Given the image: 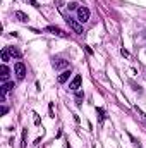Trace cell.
Segmentation results:
<instances>
[{
	"label": "cell",
	"instance_id": "obj_1",
	"mask_svg": "<svg viewBox=\"0 0 146 148\" xmlns=\"http://www.w3.org/2000/svg\"><path fill=\"white\" fill-rule=\"evenodd\" d=\"M65 21H67L69 28L72 29L74 33H77V35H83V24H81V23H77V21H76V19H72V17H67Z\"/></svg>",
	"mask_w": 146,
	"mask_h": 148
},
{
	"label": "cell",
	"instance_id": "obj_2",
	"mask_svg": "<svg viewBox=\"0 0 146 148\" xmlns=\"http://www.w3.org/2000/svg\"><path fill=\"white\" fill-rule=\"evenodd\" d=\"M77 21L83 24V23H86V21H89V9H86V7H79L77 9Z\"/></svg>",
	"mask_w": 146,
	"mask_h": 148
},
{
	"label": "cell",
	"instance_id": "obj_3",
	"mask_svg": "<svg viewBox=\"0 0 146 148\" xmlns=\"http://www.w3.org/2000/svg\"><path fill=\"white\" fill-rule=\"evenodd\" d=\"M14 73H16V77H17V79H24V76H26V66H24L23 62H16Z\"/></svg>",
	"mask_w": 146,
	"mask_h": 148
},
{
	"label": "cell",
	"instance_id": "obj_4",
	"mask_svg": "<svg viewBox=\"0 0 146 148\" xmlns=\"http://www.w3.org/2000/svg\"><path fill=\"white\" fill-rule=\"evenodd\" d=\"M45 31H46V33H52V35H57V36L67 38V33H64V31H62L60 28H57V26H46Z\"/></svg>",
	"mask_w": 146,
	"mask_h": 148
},
{
	"label": "cell",
	"instance_id": "obj_5",
	"mask_svg": "<svg viewBox=\"0 0 146 148\" xmlns=\"http://www.w3.org/2000/svg\"><path fill=\"white\" fill-rule=\"evenodd\" d=\"M81 83H83V77H81L79 74H76V76H74V79L69 83V88H71L72 91H77V90L81 88Z\"/></svg>",
	"mask_w": 146,
	"mask_h": 148
},
{
	"label": "cell",
	"instance_id": "obj_6",
	"mask_svg": "<svg viewBox=\"0 0 146 148\" xmlns=\"http://www.w3.org/2000/svg\"><path fill=\"white\" fill-rule=\"evenodd\" d=\"M67 66H69V62H67V60H64V59H59V60H55V62H53V67H55V69H65Z\"/></svg>",
	"mask_w": 146,
	"mask_h": 148
},
{
	"label": "cell",
	"instance_id": "obj_7",
	"mask_svg": "<svg viewBox=\"0 0 146 148\" xmlns=\"http://www.w3.org/2000/svg\"><path fill=\"white\" fill-rule=\"evenodd\" d=\"M0 77H2V81H7V77H9V67L5 64H2V67H0Z\"/></svg>",
	"mask_w": 146,
	"mask_h": 148
},
{
	"label": "cell",
	"instance_id": "obj_8",
	"mask_svg": "<svg viewBox=\"0 0 146 148\" xmlns=\"http://www.w3.org/2000/svg\"><path fill=\"white\" fill-rule=\"evenodd\" d=\"M12 88H14V83H3V84H2V93H0V95H7Z\"/></svg>",
	"mask_w": 146,
	"mask_h": 148
},
{
	"label": "cell",
	"instance_id": "obj_9",
	"mask_svg": "<svg viewBox=\"0 0 146 148\" xmlns=\"http://www.w3.org/2000/svg\"><path fill=\"white\" fill-rule=\"evenodd\" d=\"M69 76H71V73H69V71H64V73L59 76V83H60V84H64V83L69 79Z\"/></svg>",
	"mask_w": 146,
	"mask_h": 148
},
{
	"label": "cell",
	"instance_id": "obj_10",
	"mask_svg": "<svg viewBox=\"0 0 146 148\" xmlns=\"http://www.w3.org/2000/svg\"><path fill=\"white\" fill-rule=\"evenodd\" d=\"M16 17H17L21 23H28V19H29V17H28L24 12H21V10H17V12H16Z\"/></svg>",
	"mask_w": 146,
	"mask_h": 148
},
{
	"label": "cell",
	"instance_id": "obj_11",
	"mask_svg": "<svg viewBox=\"0 0 146 148\" xmlns=\"http://www.w3.org/2000/svg\"><path fill=\"white\" fill-rule=\"evenodd\" d=\"M7 50H9V53H10L12 57H17V59L21 57V52H19L16 47H7Z\"/></svg>",
	"mask_w": 146,
	"mask_h": 148
},
{
	"label": "cell",
	"instance_id": "obj_12",
	"mask_svg": "<svg viewBox=\"0 0 146 148\" xmlns=\"http://www.w3.org/2000/svg\"><path fill=\"white\" fill-rule=\"evenodd\" d=\"M0 55H2V62H3V64H5V62H9V59H10V53H9V50H7V48H3Z\"/></svg>",
	"mask_w": 146,
	"mask_h": 148
},
{
	"label": "cell",
	"instance_id": "obj_13",
	"mask_svg": "<svg viewBox=\"0 0 146 148\" xmlns=\"http://www.w3.org/2000/svg\"><path fill=\"white\" fill-rule=\"evenodd\" d=\"M26 133H28V131L24 129V131H23V143H21V147L23 148H26Z\"/></svg>",
	"mask_w": 146,
	"mask_h": 148
},
{
	"label": "cell",
	"instance_id": "obj_14",
	"mask_svg": "<svg viewBox=\"0 0 146 148\" xmlns=\"http://www.w3.org/2000/svg\"><path fill=\"white\" fill-rule=\"evenodd\" d=\"M83 97H84L83 93H77V95H76V100H77V105H81V100H83Z\"/></svg>",
	"mask_w": 146,
	"mask_h": 148
},
{
	"label": "cell",
	"instance_id": "obj_15",
	"mask_svg": "<svg viewBox=\"0 0 146 148\" xmlns=\"http://www.w3.org/2000/svg\"><path fill=\"white\" fill-rule=\"evenodd\" d=\"M69 9H71V10H77L79 7H77V3H76V2H72V3H69Z\"/></svg>",
	"mask_w": 146,
	"mask_h": 148
},
{
	"label": "cell",
	"instance_id": "obj_16",
	"mask_svg": "<svg viewBox=\"0 0 146 148\" xmlns=\"http://www.w3.org/2000/svg\"><path fill=\"white\" fill-rule=\"evenodd\" d=\"M120 53H122V55H126V57H127V55H129V52H127V50H124V48H122V50H120Z\"/></svg>",
	"mask_w": 146,
	"mask_h": 148
}]
</instances>
